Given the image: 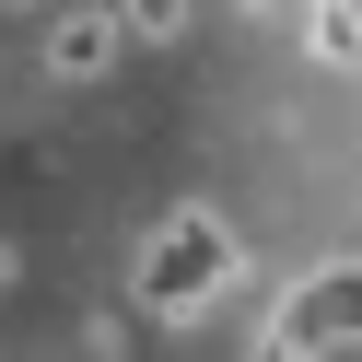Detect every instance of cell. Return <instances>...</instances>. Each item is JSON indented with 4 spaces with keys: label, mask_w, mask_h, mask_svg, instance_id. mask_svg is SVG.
<instances>
[{
    "label": "cell",
    "mask_w": 362,
    "mask_h": 362,
    "mask_svg": "<svg viewBox=\"0 0 362 362\" xmlns=\"http://www.w3.org/2000/svg\"><path fill=\"white\" fill-rule=\"evenodd\" d=\"M234 269H245V234H234L222 211H199V199H187V211H164V222H152L141 281H129V292H141V315L187 327V315H211L222 292H234Z\"/></svg>",
    "instance_id": "obj_1"
},
{
    "label": "cell",
    "mask_w": 362,
    "mask_h": 362,
    "mask_svg": "<svg viewBox=\"0 0 362 362\" xmlns=\"http://www.w3.org/2000/svg\"><path fill=\"white\" fill-rule=\"evenodd\" d=\"M269 327H281L304 362H327V351H362V245H351V257H315V269H292V292L269 304Z\"/></svg>",
    "instance_id": "obj_2"
},
{
    "label": "cell",
    "mask_w": 362,
    "mask_h": 362,
    "mask_svg": "<svg viewBox=\"0 0 362 362\" xmlns=\"http://www.w3.org/2000/svg\"><path fill=\"white\" fill-rule=\"evenodd\" d=\"M117 47H129V12H59V24H47V71L59 82H105Z\"/></svg>",
    "instance_id": "obj_3"
},
{
    "label": "cell",
    "mask_w": 362,
    "mask_h": 362,
    "mask_svg": "<svg viewBox=\"0 0 362 362\" xmlns=\"http://www.w3.org/2000/svg\"><path fill=\"white\" fill-rule=\"evenodd\" d=\"M304 59H315V71H362V12H351V0H315V12H304Z\"/></svg>",
    "instance_id": "obj_4"
},
{
    "label": "cell",
    "mask_w": 362,
    "mask_h": 362,
    "mask_svg": "<svg viewBox=\"0 0 362 362\" xmlns=\"http://www.w3.org/2000/svg\"><path fill=\"white\" fill-rule=\"evenodd\" d=\"M245 362H304V351H292L281 327H257V351H245Z\"/></svg>",
    "instance_id": "obj_5"
},
{
    "label": "cell",
    "mask_w": 362,
    "mask_h": 362,
    "mask_svg": "<svg viewBox=\"0 0 362 362\" xmlns=\"http://www.w3.org/2000/svg\"><path fill=\"white\" fill-rule=\"evenodd\" d=\"M0 292H12V245H0Z\"/></svg>",
    "instance_id": "obj_6"
}]
</instances>
